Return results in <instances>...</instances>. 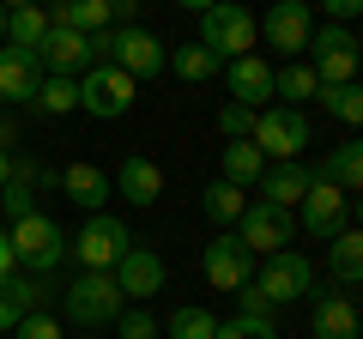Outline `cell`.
I'll return each mask as SVG.
<instances>
[{
    "instance_id": "obj_1",
    "label": "cell",
    "mask_w": 363,
    "mask_h": 339,
    "mask_svg": "<svg viewBox=\"0 0 363 339\" xmlns=\"http://www.w3.org/2000/svg\"><path fill=\"white\" fill-rule=\"evenodd\" d=\"M91 61L97 67H121V73H133V79H157L169 67V49L145 25H109V30L91 37Z\"/></svg>"
},
{
    "instance_id": "obj_2",
    "label": "cell",
    "mask_w": 363,
    "mask_h": 339,
    "mask_svg": "<svg viewBox=\"0 0 363 339\" xmlns=\"http://www.w3.org/2000/svg\"><path fill=\"white\" fill-rule=\"evenodd\" d=\"M121 309H128V297H121L116 273H79L73 285H61V315H67L73 327H85V333L116 327Z\"/></svg>"
},
{
    "instance_id": "obj_3",
    "label": "cell",
    "mask_w": 363,
    "mask_h": 339,
    "mask_svg": "<svg viewBox=\"0 0 363 339\" xmlns=\"http://www.w3.org/2000/svg\"><path fill=\"white\" fill-rule=\"evenodd\" d=\"M255 13L248 6H236V0H212L206 13H200V43H206L218 61H242V55H255Z\"/></svg>"
},
{
    "instance_id": "obj_4",
    "label": "cell",
    "mask_w": 363,
    "mask_h": 339,
    "mask_svg": "<svg viewBox=\"0 0 363 339\" xmlns=\"http://www.w3.org/2000/svg\"><path fill=\"white\" fill-rule=\"evenodd\" d=\"M133 248V230L121 218H109V212H91L85 218V230L67 243V255H73L85 273H116V261Z\"/></svg>"
},
{
    "instance_id": "obj_5",
    "label": "cell",
    "mask_w": 363,
    "mask_h": 339,
    "mask_svg": "<svg viewBox=\"0 0 363 339\" xmlns=\"http://www.w3.org/2000/svg\"><path fill=\"white\" fill-rule=\"evenodd\" d=\"M255 145L267 152V164H297L309 145V116L291 104H267L255 116Z\"/></svg>"
},
{
    "instance_id": "obj_6",
    "label": "cell",
    "mask_w": 363,
    "mask_h": 339,
    "mask_svg": "<svg viewBox=\"0 0 363 339\" xmlns=\"http://www.w3.org/2000/svg\"><path fill=\"white\" fill-rule=\"evenodd\" d=\"M357 61H363V43H357L351 25H321L309 37V67L321 73V85H351Z\"/></svg>"
},
{
    "instance_id": "obj_7",
    "label": "cell",
    "mask_w": 363,
    "mask_h": 339,
    "mask_svg": "<svg viewBox=\"0 0 363 339\" xmlns=\"http://www.w3.org/2000/svg\"><path fill=\"white\" fill-rule=\"evenodd\" d=\"M260 297L272 303V309H285V303H303L315 291V261L309 255H297V248H279V255H267V267L255 273Z\"/></svg>"
},
{
    "instance_id": "obj_8",
    "label": "cell",
    "mask_w": 363,
    "mask_h": 339,
    "mask_svg": "<svg viewBox=\"0 0 363 339\" xmlns=\"http://www.w3.org/2000/svg\"><path fill=\"white\" fill-rule=\"evenodd\" d=\"M6 236H13V261L25 267V273H55V267H61V255H67L61 224H55V218H43V212L18 218Z\"/></svg>"
},
{
    "instance_id": "obj_9",
    "label": "cell",
    "mask_w": 363,
    "mask_h": 339,
    "mask_svg": "<svg viewBox=\"0 0 363 339\" xmlns=\"http://www.w3.org/2000/svg\"><path fill=\"white\" fill-rule=\"evenodd\" d=\"M133 91H140V79L121 73V67H91L85 79H79V109L97 121H116L133 109Z\"/></svg>"
},
{
    "instance_id": "obj_10",
    "label": "cell",
    "mask_w": 363,
    "mask_h": 339,
    "mask_svg": "<svg viewBox=\"0 0 363 339\" xmlns=\"http://www.w3.org/2000/svg\"><path fill=\"white\" fill-rule=\"evenodd\" d=\"M236 236H242L255 255H279V248L297 243V212L285 206H267V200H248L242 218H236Z\"/></svg>"
},
{
    "instance_id": "obj_11",
    "label": "cell",
    "mask_w": 363,
    "mask_h": 339,
    "mask_svg": "<svg viewBox=\"0 0 363 339\" xmlns=\"http://www.w3.org/2000/svg\"><path fill=\"white\" fill-rule=\"evenodd\" d=\"M248 279H255V248L236 230H218L206 243V285L212 291H242Z\"/></svg>"
},
{
    "instance_id": "obj_12",
    "label": "cell",
    "mask_w": 363,
    "mask_h": 339,
    "mask_svg": "<svg viewBox=\"0 0 363 339\" xmlns=\"http://www.w3.org/2000/svg\"><path fill=\"white\" fill-rule=\"evenodd\" d=\"M260 37H267L279 55L303 61V55H309V37H315L309 6H303V0H272V6H267V18H260Z\"/></svg>"
},
{
    "instance_id": "obj_13",
    "label": "cell",
    "mask_w": 363,
    "mask_h": 339,
    "mask_svg": "<svg viewBox=\"0 0 363 339\" xmlns=\"http://www.w3.org/2000/svg\"><path fill=\"white\" fill-rule=\"evenodd\" d=\"M345 224H351V194L315 176V188L303 194V230H309L315 243H333V236L345 230Z\"/></svg>"
},
{
    "instance_id": "obj_14",
    "label": "cell",
    "mask_w": 363,
    "mask_h": 339,
    "mask_svg": "<svg viewBox=\"0 0 363 339\" xmlns=\"http://www.w3.org/2000/svg\"><path fill=\"white\" fill-rule=\"evenodd\" d=\"M309 339H363V315L345 291H309Z\"/></svg>"
},
{
    "instance_id": "obj_15",
    "label": "cell",
    "mask_w": 363,
    "mask_h": 339,
    "mask_svg": "<svg viewBox=\"0 0 363 339\" xmlns=\"http://www.w3.org/2000/svg\"><path fill=\"white\" fill-rule=\"evenodd\" d=\"M164 279H169V267L157 261L152 248H140V243H133L128 255L116 261V285H121V297H128V303H145V297H157V291H164Z\"/></svg>"
},
{
    "instance_id": "obj_16",
    "label": "cell",
    "mask_w": 363,
    "mask_h": 339,
    "mask_svg": "<svg viewBox=\"0 0 363 339\" xmlns=\"http://www.w3.org/2000/svg\"><path fill=\"white\" fill-rule=\"evenodd\" d=\"M272 73H279V67H272V61H260V55L224 61V85H230V104L267 109V104H272Z\"/></svg>"
},
{
    "instance_id": "obj_17",
    "label": "cell",
    "mask_w": 363,
    "mask_h": 339,
    "mask_svg": "<svg viewBox=\"0 0 363 339\" xmlns=\"http://www.w3.org/2000/svg\"><path fill=\"white\" fill-rule=\"evenodd\" d=\"M37 61L49 67V73H67V79H73L79 67H97L91 61V37L73 30V25H49V37L37 43Z\"/></svg>"
},
{
    "instance_id": "obj_18",
    "label": "cell",
    "mask_w": 363,
    "mask_h": 339,
    "mask_svg": "<svg viewBox=\"0 0 363 339\" xmlns=\"http://www.w3.org/2000/svg\"><path fill=\"white\" fill-rule=\"evenodd\" d=\"M255 188H260V200H267V206L297 212V206H303V194L315 188V170L303 164V157H297V164H267V176H260Z\"/></svg>"
},
{
    "instance_id": "obj_19",
    "label": "cell",
    "mask_w": 363,
    "mask_h": 339,
    "mask_svg": "<svg viewBox=\"0 0 363 339\" xmlns=\"http://www.w3.org/2000/svg\"><path fill=\"white\" fill-rule=\"evenodd\" d=\"M61 194L73 200V206H85V212H104L109 194H116V182H109L104 164H67L61 170Z\"/></svg>"
},
{
    "instance_id": "obj_20",
    "label": "cell",
    "mask_w": 363,
    "mask_h": 339,
    "mask_svg": "<svg viewBox=\"0 0 363 339\" xmlns=\"http://www.w3.org/2000/svg\"><path fill=\"white\" fill-rule=\"evenodd\" d=\"M43 85V61L25 49H0V104H30Z\"/></svg>"
},
{
    "instance_id": "obj_21",
    "label": "cell",
    "mask_w": 363,
    "mask_h": 339,
    "mask_svg": "<svg viewBox=\"0 0 363 339\" xmlns=\"http://www.w3.org/2000/svg\"><path fill=\"white\" fill-rule=\"evenodd\" d=\"M116 194L128 200V206H157V194H164V170L152 164V157H121V170H116Z\"/></svg>"
},
{
    "instance_id": "obj_22",
    "label": "cell",
    "mask_w": 363,
    "mask_h": 339,
    "mask_svg": "<svg viewBox=\"0 0 363 339\" xmlns=\"http://www.w3.org/2000/svg\"><path fill=\"white\" fill-rule=\"evenodd\" d=\"M6 285V303H13V315L25 321V315H43L55 297H61V285H55L49 273H13V279H0Z\"/></svg>"
},
{
    "instance_id": "obj_23",
    "label": "cell",
    "mask_w": 363,
    "mask_h": 339,
    "mask_svg": "<svg viewBox=\"0 0 363 339\" xmlns=\"http://www.w3.org/2000/svg\"><path fill=\"white\" fill-rule=\"evenodd\" d=\"M315 176H321V182H333V188H345V194H363V140L333 145V152L315 164Z\"/></svg>"
},
{
    "instance_id": "obj_24",
    "label": "cell",
    "mask_w": 363,
    "mask_h": 339,
    "mask_svg": "<svg viewBox=\"0 0 363 339\" xmlns=\"http://www.w3.org/2000/svg\"><path fill=\"white\" fill-rule=\"evenodd\" d=\"M327 273H333V285H363V230L357 224H345L327 243Z\"/></svg>"
},
{
    "instance_id": "obj_25",
    "label": "cell",
    "mask_w": 363,
    "mask_h": 339,
    "mask_svg": "<svg viewBox=\"0 0 363 339\" xmlns=\"http://www.w3.org/2000/svg\"><path fill=\"white\" fill-rule=\"evenodd\" d=\"M43 13H49V25H73V30H85V37L109 30V0H49Z\"/></svg>"
},
{
    "instance_id": "obj_26",
    "label": "cell",
    "mask_w": 363,
    "mask_h": 339,
    "mask_svg": "<svg viewBox=\"0 0 363 339\" xmlns=\"http://www.w3.org/2000/svg\"><path fill=\"white\" fill-rule=\"evenodd\" d=\"M30 116H73L79 109V79H67V73H43V85H37V97H30Z\"/></svg>"
},
{
    "instance_id": "obj_27",
    "label": "cell",
    "mask_w": 363,
    "mask_h": 339,
    "mask_svg": "<svg viewBox=\"0 0 363 339\" xmlns=\"http://www.w3.org/2000/svg\"><path fill=\"white\" fill-rule=\"evenodd\" d=\"M315 91H321V73H315L309 61H285L279 73H272V97H285L291 109L315 104Z\"/></svg>"
},
{
    "instance_id": "obj_28",
    "label": "cell",
    "mask_w": 363,
    "mask_h": 339,
    "mask_svg": "<svg viewBox=\"0 0 363 339\" xmlns=\"http://www.w3.org/2000/svg\"><path fill=\"white\" fill-rule=\"evenodd\" d=\"M218 164H224V182H236V188H255L260 176H267V152H260L255 140H230Z\"/></svg>"
},
{
    "instance_id": "obj_29",
    "label": "cell",
    "mask_w": 363,
    "mask_h": 339,
    "mask_svg": "<svg viewBox=\"0 0 363 339\" xmlns=\"http://www.w3.org/2000/svg\"><path fill=\"white\" fill-rule=\"evenodd\" d=\"M169 67H176L188 85H206V79H218V73H224V61H218V55H212L200 37H194V43H182V49H169Z\"/></svg>"
},
{
    "instance_id": "obj_30",
    "label": "cell",
    "mask_w": 363,
    "mask_h": 339,
    "mask_svg": "<svg viewBox=\"0 0 363 339\" xmlns=\"http://www.w3.org/2000/svg\"><path fill=\"white\" fill-rule=\"evenodd\" d=\"M164 339H218V315H212L206 303H182L164 321Z\"/></svg>"
},
{
    "instance_id": "obj_31",
    "label": "cell",
    "mask_w": 363,
    "mask_h": 339,
    "mask_svg": "<svg viewBox=\"0 0 363 339\" xmlns=\"http://www.w3.org/2000/svg\"><path fill=\"white\" fill-rule=\"evenodd\" d=\"M315 104H321L333 121H345V128H363V85L357 79H351V85H321Z\"/></svg>"
},
{
    "instance_id": "obj_32",
    "label": "cell",
    "mask_w": 363,
    "mask_h": 339,
    "mask_svg": "<svg viewBox=\"0 0 363 339\" xmlns=\"http://www.w3.org/2000/svg\"><path fill=\"white\" fill-rule=\"evenodd\" d=\"M200 206H206V218L218 224V230H230V224L242 218V206H248V194H242V188H236V182H224V176H218V182H212L206 194H200Z\"/></svg>"
},
{
    "instance_id": "obj_33",
    "label": "cell",
    "mask_w": 363,
    "mask_h": 339,
    "mask_svg": "<svg viewBox=\"0 0 363 339\" xmlns=\"http://www.w3.org/2000/svg\"><path fill=\"white\" fill-rule=\"evenodd\" d=\"M49 37V13L43 6H25V13H6V43L25 55H37V43Z\"/></svg>"
},
{
    "instance_id": "obj_34",
    "label": "cell",
    "mask_w": 363,
    "mask_h": 339,
    "mask_svg": "<svg viewBox=\"0 0 363 339\" xmlns=\"http://www.w3.org/2000/svg\"><path fill=\"white\" fill-rule=\"evenodd\" d=\"M218 339H279L272 315H236V321H218Z\"/></svg>"
},
{
    "instance_id": "obj_35",
    "label": "cell",
    "mask_w": 363,
    "mask_h": 339,
    "mask_svg": "<svg viewBox=\"0 0 363 339\" xmlns=\"http://www.w3.org/2000/svg\"><path fill=\"white\" fill-rule=\"evenodd\" d=\"M255 116L260 109H248V104H224L218 109V133L224 140H255Z\"/></svg>"
},
{
    "instance_id": "obj_36",
    "label": "cell",
    "mask_w": 363,
    "mask_h": 339,
    "mask_svg": "<svg viewBox=\"0 0 363 339\" xmlns=\"http://www.w3.org/2000/svg\"><path fill=\"white\" fill-rule=\"evenodd\" d=\"M0 212H6V218H30V212H37V194H30V182H6L0 188Z\"/></svg>"
},
{
    "instance_id": "obj_37",
    "label": "cell",
    "mask_w": 363,
    "mask_h": 339,
    "mask_svg": "<svg viewBox=\"0 0 363 339\" xmlns=\"http://www.w3.org/2000/svg\"><path fill=\"white\" fill-rule=\"evenodd\" d=\"M116 339H157V321L145 309H121L116 315Z\"/></svg>"
},
{
    "instance_id": "obj_38",
    "label": "cell",
    "mask_w": 363,
    "mask_h": 339,
    "mask_svg": "<svg viewBox=\"0 0 363 339\" xmlns=\"http://www.w3.org/2000/svg\"><path fill=\"white\" fill-rule=\"evenodd\" d=\"M13 339H61V321H55L49 309H43V315H25V321L13 327Z\"/></svg>"
},
{
    "instance_id": "obj_39",
    "label": "cell",
    "mask_w": 363,
    "mask_h": 339,
    "mask_svg": "<svg viewBox=\"0 0 363 339\" xmlns=\"http://www.w3.org/2000/svg\"><path fill=\"white\" fill-rule=\"evenodd\" d=\"M236 303H242V309H236V315H272V303L260 297V285H255V279H248V285L236 291Z\"/></svg>"
},
{
    "instance_id": "obj_40",
    "label": "cell",
    "mask_w": 363,
    "mask_h": 339,
    "mask_svg": "<svg viewBox=\"0 0 363 339\" xmlns=\"http://www.w3.org/2000/svg\"><path fill=\"white\" fill-rule=\"evenodd\" d=\"M315 6H327V18H333V25H351V18H363V0H315Z\"/></svg>"
},
{
    "instance_id": "obj_41",
    "label": "cell",
    "mask_w": 363,
    "mask_h": 339,
    "mask_svg": "<svg viewBox=\"0 0 363 339\" xmlns=\"http://www.w3.org/2000/svg\"><path fill=\"white\" fill-rule=\"evenodd\" d=\"M145 13V0H109V25H133Z\"/></svg>"
},
{
    "instance_id": "obj_42",
    "label": "cell",
    "mask_w": 363,
    "mask_h": 339,
    "mask_svg": "<svg viewBox=\"0 0 363 339\" xmlns=\"http://www.w3.org/2000/svg\"><path fill=\"white\" fill-rule=\"evenodd\" d=\"M18 273V261H13V236L0 230V279H13Z\"/></svg>"
},
{
    "instance_id": "obj_43",
    "label": "cell",
    "mask_w": 363,
    "mask_h": 339,
    "mask_svg": "<svg viewBox=\"0 0 363 339\" xmlns=\"http://www.w3.org/2000/svg\"><path fill=\"white\" fill-rule=\"evenodd\" d=\"M6 145H18V121L13 116H0V152H6Z\"/></svg>"
},
{
    "instance_id": "obj_44",
    "label": "cell",
    "mask_w": 363,
    "mask_h": 339,
    "mask_svg": "<svg viewBox=\"0 0 363 339\" xmlns=\"http://www.w3.org/2000/svg\"><path fill=\"white\" fill-rule=\"evenodd\" d=\"M6 327H18V315H13V303H6V285H0V333Z\"/></svg>"
},
{
    "instance_id": "obj_45",
    "label": "cell",
    "mask_w": 363,
    "mask_h": 339,
    "mask_svg": "<svg viewBox=\"0 0 363 339\" xmlns=\"http://www.w3.org/2000/svg\"><path fill=\"white\" fill-rule=\"evenodd\" d=\"M13 182V152H0V188Z\"/></svg>"
},
{
    "instance_id": "obj_46",
    "label": "cell",
    "mask_w": 363,
    "mask_h": 339,
    "mask_svg": "<svg viewBox=\"0 0 363 339\" xmlns=\"http://www.w3.org/2000/svg\"><path fill=\"white\" fill-rule=\"evenodd\" d=\"M0 6H6V13H25V6H43V0H0Z\"/></svg>"
},
{
    "instance_id": "obj_47",
    "label": "cell",
    "mask_w": 363,
    "mask_h": 339,
    "mask_svg": "<svg viewBox=\"0 0 363 339\" xmlns=\"http://www.w3.org/2000/svg\"><path fill=\"white\" fill-rule=\"evenodd\" d=\"M351 218H357V230H363V194H351Z\"/></svg>"
},
{
    "instance_id": "obj_48",
    "label": "cell",
    "mask_w": 363,
    "mask_h": 339,
    "mask_svg": "<svg viewBox=\"0 0 363 339\" xmlns=\"http://www.w3.org/2000/svg\"><path fill=\"white\" fill-rule=\"evenodd\" d=\"M176 6H188V13H206V6H212V0H176Z\"/></svg>"
},
{
    "instance_id": "obj_49",
    "label": "cell",
    "mask_w": 363,
    "mask_h": 339,
    "mask_svg": "<svg viewBox=\"0 0 363 339\" xmlns=\"http://www.w3.org/2000/svg\"><path fill=\"white\" fill-rule=\"evenodd\" d=\"M0 43H6V6H0Z\"/></svg>"
},
{
    "instance_id": "obj_50",
    "label": "cell",
    "mask_w": 363,
    "mask_h": 339,
    "mask_svg": "<svg viewBox=\"0 0 363 339\" xmlns=\"http://www.w3.org/2000/svg\"><path fill=\"white\" fill-rule=\"evenodd\" d=\"M303 6H315V0H303Z\"/></svg>"
},
{
    "instance_id": "obj_51",
    "label": "cell",
    "mask_w": 363,
    "mask_h": 339,
    "mask_svg": "<svg viewBox=\"0 0 363 339\" xmlns=\"http://www.w3.org/2000/svg\"><path fill=\"white\" fill-rule=\"evenodd\" d=\"M357 43H363V30H357Z\"/></svg>"
}]
</instances>
